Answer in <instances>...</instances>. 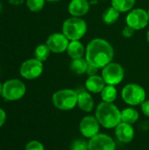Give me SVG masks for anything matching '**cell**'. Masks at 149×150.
Masks as SVG:
<instances>
[{"label":"cell","mask_w":149,"mask_h":150,"mask_svg":"<svg viewBox=\"0 0 149 150\" xmlns=\"http://www.w3.org/2000/svg\"><path fill=\"white\" fill-rule=\"evenodd\" d=\"M114 49L110 42L101 38L91 40L85 49V59L89 64L103 69L112 62Z\"/></svg>","instance_id":"6da1fadb"},{"label":"cell","mask_w":149,"mask_h":150,"mask_svg":"<svg viewBox=\"0 0 149 150\" xmlns=\"http://www.w3.org/2000/svg\"><path fill=\"white\" fill-rule=\"evenodd\" d=\"M95 117L105 128H115L121 122V111L113 104L101 102L96 108Z\"/></svg>","instance_id":"7a4b0ae2"},{"label":"cell","mask_w":149,"mask_h":150,"mask_svg":"<svg viewBox=\"0 0 149 150\" xmlns=\"http://www.w3.org/2000/svg\"><path fill=\"white\" fill-rule=\"evenodd\" d=\"M61 30L69 40H80L87 32V24L81 18L70 17L63 22Z\"/></svg>","instance_id":"3957f363"},{"label":"cell","mask_w":149,"mask_h":150,"mask_svg":"<svg viewBox=\"0 0 149 150\" xmlns=\"http://www.w3.org/2000/svg\"><path fill=\"white\" fill-rule=\"evenodd\" d=\"M77 91L71 89L59 90L53 94L52 102L61 111H71L77 105Z\"/></svg>","instance_id":"277c9868"},{"label":"cell","mask_w":149,"mask_h":150,"mask_svg":"<svg viewBox=\"0 0 149 150\" xmlns=\"http://www.w3.org/2000/svg\"><path fill=\"white\" fill-rule=\"evenodd\" d=\"M123 101L131 105H141L146 100V91L142 86L137 83H128L121 91Z\"/></svg>","instance_id":"5b68a950"},{"label":"cell","mask_w":149,"mask_h":150,"mask_svg":"<svg viewBox=\"0 0 149 150\" xmlns=\"http://www.w3.org/2000/svg\"><path fill=\"white\" fill-rule=\"evenodd\" d=\"M26 91L25 83L18 79H10L3 83L2 97L7 101H16L24 97Z\"/></svg>","instance_id":"8992f818"},{"label":"cell","mask_w":149,"mask_h":150,"mask_svg":"<svg viewBox=\"0 0 149 150\" xmlns=\"http://www.w3.org/2000/svg\"><path fill=\"white\" fill-rule=\"evenodd\" d=\"M101 76L106 84L116 86L123 81L125 70L120 64L112 62L102 69Z\"/></svg>","instance_id":"52a82bcc"},{"label":"cell","mask_w":149,"mask_h":150,"mask_svg":"<svg viewBox=\"0 0 149 150\" xmlns=\"http://www.w3.org/2000/svg\"><path fill=\"white\" fill-rule=\"evenodd\" d=\"M43 63L35 58L27 59L22 62L19 68L20 76L27 80H33L40 77L43 72Z\"/></svg>","instance_id":"ba28073f"},{"label":"cell","mask_w":149,"mask_h":150,"mask_svg":"<svg viewBox=\"0 0 149 150\" xmlns=\"http://www.w3.org/2000/svg\"><path fill=\"white\" fill-rule=\"evenodd\" d=\"M148 11L141 8L131 10L126 18V25L134 30H141L145 28L148 25Z\"/></svg>","instance_id":"9c48e42d"},{"label":"cell","mask_w":149,"mask_h":150,"mask_svg":"<svg viewBox=\"0 0 149 150\" xmlns=\"http://www.w3.org/2000/svg\"><path fill=\"white\" fill-rule=\"evenodd\" d=\"M100 124L97 118L92 115H88L83 117L79 123V130L81 134L87 138L90 139L99 134Z\"/></svg>","instance_id":"30bf717a"},{"label":"cell","mask_w":149,"mask_h":150,"mask_svg":"<svg viewBox=\"0 0 149 150\" xmlns=\"http://www.w3.org/2000/svg\"><path fill=\"white\" fill-rule=\"evenodd\" d=\"M69 41L62 33H54L47 37L46 44L52 53L61 54L67 51Z\"/></svg>","instance_id":"8fae6325"},{"label":"cell","mask_w":149,"mask_h":150,"mask_svg":"<svg viewBox=\"0 0 149 150\" xmlns=\"http://www.w3.org/2000/svg\"><path fill=\"white\" fill-rule=\"evenodd\" d=\"M89 150H116L113 139L105 134H97L89 139Z\"/></svg>","instance_id":"7c38bea8"},{"label":"cell","mask_w":149,"mask_h":150,"mask_svg":"<svg viewBox=\"0 0 149 150\" xmlns=\"http://www.w3.org/2000/svg\"><path fill=\"white\" fill-rule=\"evenodd\" d=\"M134 134V129L131 124L120 122L115 127V136L122 143H130L133 140Z\"/></svg>","instance_id":"4fadbf2b"},{"label":"cell","mask_w":149,"mask_h":150,"mask_svg":"<svg viewBox=\"0 0 149 150\" xmlns=\"http://www.w3.org/2000/svg\"><path fill=\"white\" fill-rule=\"evenodd\" d=\"M90 10V3L88 0H71L68 6V13L72 17L81 18L85 16Z\"/></svg>","instance_id":"5bb4252c"},{"label":"cell","mask_w":149,"mask_h":150,"mask_svg":"<svg viewBox=\"0 0 149 150\" xmlns=\"http://www.w3.org/2000/svg\"><path fill=\"white\" fill-rule=\"evenodd\" d=\"M77 106L84 112H90L94 109V100L89 91H77Z\"/></svg>","instance_id":"9a60e30c"},{"label":"cell","mask_w":149,"mask_h":150,"mask_svg":"<svg viewBox=\"0 0 149 150\" xmlns=\"http://www.w3.org/2000/svg\"><path fill=\"white\" fill-rule=\"evenodd\" d=\"M106 83L102 76H90L85 81V88L89 92L91 93H101Z\"/></svg>","instance_id":"2e32d148"},{"label":"cell","mask_w":149,"mask_h":150,"mask_svg":"<svg viewBox=\"0 0 149 150\" xmlns=\"http://www.w3.org/2000/svg\"><path fill=\"white\" fill-rule=\"evenodd\" d=\"M67 53L72 60H75L83 58L85 53V49L80 40H70L68 46Z\"/></svg>","instance_id":"e0dca14e"},{"label":"cell","mask_w":149,"mask_h":150,"mask_svg":"<svg viewBox=\"0 0 149 150\" xmlns=\"http://www.w3.org/2000/svg\"><path fill=\"white\" fill-rule=\"evenodd\" d=\"M140 114L138 111L133 107H126L121 111V122L133 125L139 120Z\"/></svg>","instance_id":"ac0fdd59"},{"label":"cell","mask_w":149,"mask_h":150,"mask_svg":"<svg viewBox=\"0 0 149 150\" xmlns=\"http://www.w3.org/2000/svg\"><path fill=\"white\" fill-rule=\"evenodd\" d=\"M88 66H89V63L86 61V59L83 57L72 60V62H70V65H69L71 71L76 75H83V74L86 73Z\"/></svg>","instance_id":"d6986e66"},{"label":"cell","mask_w":149,"mask_h":150,"mask_svg":"<svg viewBox=\"0 0 149 150\" xmlns=\"http://www.w3.org/2000/svg\"><path fill=\"white\" fill-rule=\"evenodd\" d=\"M101 98L104 102L107 103H113L118 96V91L114 85H108L106 84L105 87L101 91Z\"/></svg>","instance_id":"ffe728a7"},{"label":"cell","mask_w":149,"mask_h":150,"mask_svg":"<svg viewBox=\"0 0 149 150\" xmlns=\"http://www.w3.org/2000/svg\"><path fill=\"white\" fill-rule=\"evenodd\" d=\"M119 11H117L114 7L111 6L107 8L103 15H102V20L106 25H112L117 22V20L119 18Z\"/></svg>","instance_id":"44dd1931"},{"label":"cell","mask_w":149,"mask_h":150,"mask_svg":"<svg viewBox=\"0 0 149 150\" xmlns=\"http://www.w3.org/2000/svg\"><path fill=\"white\" fill-rule=\"evenodd\" d=\"M135 5V0H112V6L119 12H126Z\"/></svg>","instance_id":"7402d4cb"},{"label":"cell","mask_w":149,"mask_h":150,"mask_svg":"<svg viewBox=\"0 0 149 150\" xmlns=\"http://www.w3.org/2000/svg\"><path fill=\"white\" fill-rule=\"evenodd\" d=\"M50 53L51 51L47 44H40L34 49V58L43 62L48 59Z\"/></svg>","instance_id":"603a6c76"},{"label":"cell","mask_w":149,"mask_h":150,"mask_svg":"<svg viewBox=\"0 0 149 150\" xmlns=\"http://www.w3.org/2000/svg\"><path fill=\"white\" fill-rule=\"evenodd\" d=\"M46 0H26L27 8L32 12H38L44 8Z\"/></svg>","instance_id":"cb8c5ba5"},{"label":"cell","mask_w":149,"mask_h":150,"mask_svg":"<svg viewBox=\"0 0 149 150\" xmlns=\"http://www.w3.org/2000/svg\"><path fill=\"white\" fill-rule=\"evenodd\" d=\"M70 150H89L88 142L83 140H76L72 142Z\"/></svg>","instance_id":"d4e9b609"},{"label":"cell","mask_w":149,"mask_h":150,"mask_svg":"<svg viewBox=\"0 0 149 150\" xmlns=\"http://www.w3.org/2000/svg\"><path fill=\"white\" fill-rule=\"evenodd\" d=\"M25 150H45V149L41 142L38 141H31L26 144Z\"/></svg>","instance_id":"484cf974"},{"label":"cell","mask_w":149,"mask_h":150,"mask_svg":"<svg viewBox=\"0 0 149 150\" xmlns=\"http://www.w3.org/2000/svg\"><path fill=\"white\" fill-rule=\"evenodd\" d=\"M134 29L133 28H132L131 26H129V25H126L125 27H124V29L122 30V35L125 37V38H131L133 35V33H134Z\"/></svg>","instance_id":"4316f807"},{"label":"cell","mask_w":149,"mask_h":150,"mask_svg":"<svg viewBox=\"0 0 149 150\" xmlns=\"http://www.w3.org/2000/svg\"><path fill=\"white\" fill-rule=\"evenodd\" d=\"M141 111H142V112H143V114L145 115V116H147V117H148L149 118V100H145L141 105Z\"/></svg>","instance_id":"83f0119b"},{"label":"cell","mask_w":149,"mask_h":150,"mask_svg":"<svg viewBox=\"0 0 149 150\" xmlns=\"http://www.w3.org/2000/svg\"><path fill=\"white\" fill-rule=\"evenodd\" d=\"M99 69H97V67H95V66H92V65H90V64H89V66H88V68H87V71H86V73L89 75V76H95V75H97V70H98Z\"/></svg>","instance_id":"f1b7e54d"},{"label":"cell","mask_w":149,"mask_h":150,"mask_svg":"<svg viewBox=\"0 0 149 150\" xmlns=\"http://www.w3.org/2000/svg\"><path fill=\"white\" fill-rule=\"evenodd\" d=\"M5 120H6V113L2 108H0V127L4 124Z\"/></svg>","instance_id":"f546056e"},{"label":"cell","mask_w":149,"mask_h":150,"mask_svg":"<svg viewBox=\"0 0 149 150\" xmlns=\"http://www.w3.org/2000/svg\"><path fill=\"white\" fill-rule=\"evenodd\" d=\"M25 0H9V3L12 5H19L24 3Z\"/></svg>","instance_id":"4dcf8cb0"},{"label":"cell","mask_w":149,"mask_h":150,"mask_svg":"<svg viewBox=\"0 0 149 150\" xmlns=\"http://www.w3.org/2000/svg\"><path fill=\"white\" fill-rule=\"evenodd\" d=\"M2 91H3V84L0 82V96H2Z\"/></svg>","instance_id":"1f68e13d"},{"label":"cell","mask_w":149,"mask_h":150,"mask_svg":"<svg viewBox=\"0 0 149 150\" xmlns=\"http://www.w3.org/2000/svg\"><path fill=\"white\" fill-rule=\"evenodd\" d=\"M147 40H148V42L149 43V30L148 31V33H147Z\"/></svg>","instance_id":"d6a6232c"},{"label":"cell","mask_w":149,"mask_h":150,"mask_svg":"<svg viewBox=\"0 0 149 150\" xmlns=\"http://www.w3.org/2000/svg\"><path fill=\"white\" fill-rule=\"evenodd\" d=\"M46 1H48V2H58V1H61V0H46Z\"/></svg>","instance_id":"836d02e7"},{"label":"cell","mask_w":149,"mask_h":150,"mask_svg":"<svg viewBox=\"0 0 149 150\" xmlns=\"http://www.w3.org/2000/svg\"><path fill=\"white\" fill-rule=\"evenodd\" d=\"M1 11H2V4H1V3H0V12H1Z\"/></svg>","instance_id":"e575fe53"},{"label":"cell","mask_w":149,"mask_h":150,"mask_svg":"<svg viewBox=\"0 0 149 150\" xmlns=\"http://www.w3.org/2000/svg\"><path fill=\"white\" fill-rule=\"evenodd\" d=\"M148 18H149V9H148Z\"/></svg>","instance_id":"d590c367"}]
</instances>
